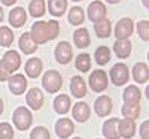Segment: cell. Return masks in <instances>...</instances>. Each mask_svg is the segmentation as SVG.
<instances>
[{
    "label": "cell",
    "instance_id": "1",
    "mask_svg": "<svg viewBox=\"0 0 149 139\" xmlns=\"http://www.w3.org/2000/svg\"><path fill=\"white\" fill-rule=\"evenodd\" d=\"M12 120H14L15 127L19 132H24L31 127L33 124V114L26 108V106H19L14 111V115H12Z\"/></svg>",
    "mask_w": 149,
    "mask_h": 139
},
{
    "label": "cell",
    "instance_id": "2",
    "mask_svg": "<svg viewBox=\"0 0 149 139\" xmlns=\"http://www.w3.org/2000/svg\"><path fill=\"white\" fill-rule=\"evenodd\" d=\"M42 85L43 88L48 91V93H57L61 90V87H63V78H61L60 72L57 70H48L43 78H42Z\"/></svg>",
    "mask_w": 149,
    "mask_h": 139
},
{
    "label": "cell",
    "instance_id": "3",
    "mask_svg": "<svg viewBox=\"0 0 149 139\" xmlns=\"http://www.w3.org/2000/svg\"><path fill=\"white\" fill-rule=\"evenodd\" d=\"M109 85V79H107V73L103 69H97L90 75V87L93 91L102 93L104 91Z\"/></svg>",
    "mask_w": 149,
    "mask_h": 139
},
{
    "label": "cell",
    "instance_id": "4",
    "mask_svg": "<svg viewBox=\"0 0 149 139\" xmlns=\"http://www.w3.org/2000/svg\"><path fill=\"white\" fill-rule=\"evenodd\" d=\"M128 67L122 63H116V65L110 69V81L113 82L116 87H121L128 82Z\"/></svg>",
    "mask_w": 149,
    "mask_h": 139
},
{
    "label": "cell",
    "instance_id": "5",
    "mask_svg": "<svg viewBox=\"0 0 149 139\" xmlns=\"http://www.w3.org/2000/svg\"><path fill=\"white\" fill-rule=\"evenodd\" d=\"M134 32V22L131 18H122L118 21L115 27V36L116 41H125L133 34Z\"/></svg>",
    "mask_w": 149,
    "mask_h": 139
},
{
    "label": "cell",
    "instance_id": "6",
    "mask_svg": "<svg viewBox=\"0 0 149 139\" xmlns=\"http://www.w3.org/2000/svg\"><path fill=\"white\" fill-rule=\"evenodd\" d=\"M31 39L34 41V44L42 45L46 44L48 39V29H46V21H36L31 26V32H30Z\"/></svg>",
    "mask_w": 149,
    "mask_h": 139
},
{
    "label": "cell",
    "instance_id": "7",
    "mask_svg": "<svg viewBox=\"0 0 149 139\" xmlns=\"http://www.w3.org/2000/svg\"><path fill=\"white\" fill-rule=\"evenodd\" d=\"M73 58V53H72V45L66 41L60 42L55 46V60L60 65H69Z\"/></svg>",
    "mask_w": 149,
    "mask_h": 139
},
{
    "label": "cell",
    "instance_id": "8",
    "mask_svg": "<svg viewBox=\"0 0 149 139\" xmlns=\"http://www.w3.org/2000/svg\"><path fill=\"white\" fill-rule=\"evenodd\" d=\"M8 82H9V90L15 96H21L24 91L27 90V79L21 73L10 75V78L8 79Z\"/></svg>",
    "mask_w": 149,
    "mask_h": 139
},
{
    "label": "cell",
    "instance_id": "9",
    "mask_svg": "<svg viewBox=\"0 0 149 139\" xmlns=\"http://www.w3.org/2000/svg\"><path fill=\"white\" fill-rule=\"evenodd\" d=\"M106 6L103 2H100V0H94V2L90 3L88 6V11H86V15H88V20H91L93 22L102 20V18H106Z\"/></svg>",
    "mask_w": 149,
    "mask_h": 139
},
{
    "label": "cell",
    "instance_id": "10",
    "mask_svg": "<svg viewBox=\"0 0 149 139\" xmlns=\"http://www.w3.org/2000/svg\"><path fill=\"white\" fill-rule=\"evenodd\" d=\"M74 132V124L70 118H60L55 123V133L60 139H67Z\"/></svg>",
    "mask_w": 149,
    "mask_h": 139
},
{
    "label": "cell",
    "instance_id": "11",
    "mask_svg": "<svg viewBox=\"0 0 149 139\" xmlns=\"http://www.w3.org/2000/svg\"><path fill=\"white\" fill-rule=\"evenodd\" d=\"M112 108H113V105H112V100L109 96H98L97 100L94 102V111L98 117H106L109 115V114L112 112Z\"/></svg>",
    "mask_w": 149,
    "mask_h": 139
},
{
    "label": "cell",
    "instance_id": "12",
    "mask_svg": "<svg viewBox=\"0 0 149 139\" xmlns=\"http://www.w3.org/2000/svg\"><path fill=\"white\" fill-rule=\"evenodd\" d=\"M43 93L39 90V88H31V90L27 93V97H26V102L27 105L33 109V111H39L42 106H43Z\"/></svg>",
    "mask_w": 149,
    "mask_h": 139
},
{
    "label": "cell",
    "instance_id": "13",
    "mask_svg": "<svg viewBox=\"0 0 149 139\" xmlns=\"http://www.w3.org/2000/svg\"><path fill=\"white\" fill-rule=\"evenodd\" d=\"M72 115L78 123H85V121H88L91 115V109L85 102H78L72 108Z\"/></svg>",
    "mask_w": 149,
    "mask_h": 139
},
{
    "label": "cell",
    "instance_id": "14",
    "mask_svg": "<svg viewBox=\"0 0 149 139\" xmlns=\"http://www.w3.org/2000/svg\"><path fill=\"white\" fill-rule=\"evenodd\" d=\"M2 61L5 63V66L8 67V70L12 72H17L21 66V55L15 51V49H9V51L3 55Z\"/></svg>",
    "mask_w": 149,
    "mask_h": 139
},
{
    "label": "cell",
    "instance_id": "15",
    "mask_svg": "<svg viewBox=\"0 0 149 139\" xmlns=\"http://www.w3.org/2000/svg\"><path fill=\"white\" fill-rule=\"evenodd\" d=\"M24 69H26V73H27L29 78H39V75H40L42 70H43V63H42L40 58L31 57V58L27 60Z\"/></svg>",
    "mask_w": 149,
    "mask_h": 139
},
{
    "label": "cell",
    "instance_id": "16",
    "mask_svg": "<svg viewBox=\"0 0 149 139\" xmlns=\"http://www.w3.org/2000/svg\"><path fill=\"white\" fill-rule=\"evenodd\" d=\"M118 126H119V118H116V117L109 118L107 121H104V124H103V136L106 139H119Z\"/></svg>",
    "mask_w": 149,
    "mask_h": 139
},
{
    "label": "cell",
    "instance_id": "17",
    "mask_svg": "<svg viewBox=\"0 0 149 139\" xmlns=\"http://www.w3.org/2000/svg\"><path fill=\"white\" fill-rule=\"evenodd\" d=\"M26 21H27V12H26L24 8H15V9L10 11V14H9V24L12 27L19 29V27H22L24 24H26Z\"/></svg>",
    "mask_w": 149,
    "mask_h": 139
},
{
    "label": "cell",
    "instance_id": "18",
    "mask_svg": "<svg viewBox=\"0 0 149 139\" xmlns=\"http://www.w3.org/2000/svg\"><path fill=\"white\" fill-rule=\"evenodd\" d=\"M118 130H119V138L131 139V138H134V133H136V123L133 120H128V118L119 120Z\"/></svg>",
    "mask_w": 149,
    "mask_h": 139
},
{
    "label": "cell",
    "instance_id": "19",
    "mask_svg": "<svg viewBox=\"0 0 149 139\" xmlns=\"http://www.w3.org/2000/svg\"><path fill=\"white\" fill-rule=\"evenodd\" d=\"M70 91L74 97L82 99L86 94V84L82 77H73L70 81Z\"/></svg>",
    "mask_w": 149,
    "mask_h": 139
},
{
    "label": "cell",
    "instance_id": "20",
    "mask_svg": "<svg viewBox=\"0 0 149 139\" xmlns=\"http://www.w3.org/2000/svg\"><path fill=\"white\" fill-rule=\"evenodd\" d=\"M133 78L139 84H146L149 79V66L146 63H137L133 67Z\"/></svg>",
    "mask_w": 149,
    "mask_h": 139
},
{
    "label": "cell",
    "instance_id": "21",
    "mask_svg": "<svg viewBox=\"0 0 149 139\" xmlns=\"http://www.w3.org/2000/svg\"><path fill=\"white\" fill-rule=\"evenodd\" d=\"M72 108V102H70V97L67 94H58L54 100V109L57 114H61V115H64L67 114Z\"/></svg>",
    "mask_w": 149,
    "mask_h": 139
},
{
    "label": "cell",
    "instance_id": "22",
    "mask_svg": "<svg viewBox=\"0 0 149 139\" xmlns=\"http://www.w3.org/2000/svg\"><path fill=\"white\" fill-rule=\"evenodd\" d=\"M140 97H142V93L136 85H128L122 94L124 103H131V105H139Z\"/></svg>",
    "mask_w": 149,
    "mask_h": 139
},
{
    "label": "cell",
    "instance_id": "23",
    "mask_svg": "<svg viewBox=\"0 0 149 139\" xmlns=\"http://www.w3.org/2000/svg\"><path fill=\"white\" fill-rule=\"evenodd\" d=\"M48 11L52 17H61L67 11V0H48Z\"/></svg>",
    "mask_w": 149,
    "mask_h": 139
},
{
    "label": "cell",
    "instance_id": "24",
    "mask_svg": "<svg viewBox=\"0 0 149 139\" xmlns=\"http://www.w3.org/2000/svg\"><path fill=\"white\" fill-rule=\"evenodd\" d=\"M94 30H95V34L102 39H106V37L110 36V32H112V24L107 18H102L94 22Z\"/></svg>",
    "mask_w": 149,
    "mask_h": 139
},
{
    "label": "cell",
    "instance_id": "25",
    "mask_svg": "<svg viewBox=\"0 0 149 139\" xmlns=\"http://www.w3.org/2000/svg\"><path fill=\"white\" fill-rule=\"evenodd\" d=\"M113 53L119 58H128L131 54V42L128 39L125 41H116L113 44Z\"/></svg>",
    "mask_w": 149,
    "mask_h": 139
},
{
    "label": "cell",
    "instance_id": "26",
    "mask_svg": "<svg viewBox=\"0 0 149 139\" xmlns=\"http://www.w3.org/2000/svg\"><path fill=\"white\" fill-rule=\"evenodd\" d=\"M19 48L24 54H33L36 49H37V45L34 44V41L31 39L30 33H22L21 37H19Z\"/></svg>",
    "mask_w": 149,
    "mask_h": 139
},
{
    "label": "cell",
    "instance_id": "27",
    "mask_svg": "<svg viewBox=\"0 0 149 139\" xmlns=\"http://www.w3.org/2000/svg\"><path fill=\"white\" fill-rule=\"evenodd\" d=\"M73 41H74V45L78 48H86L90 44H91V37H90V33L86 29H79L74 32L73 34Z\"/></svg>",
    "mask_w": 149,
    "mask_h": 139
},
{
    "label": "cell",
    "instance_id": "28",
    "mask_svg": "<svg viewBox=\"0 0 149 139\" xmlns=\"http://www.w3.org/2000/svg\"><path fill=\"white\" fill-rule=\"evenodd\" d=\"M29 12L33 18H40L46 12V5L45 0H31L29 5Z\"/></svg>",
    "mask_w": 149,
    "mask_h": 139
},
{
    "label": "cell",
    "instance_id": "29",
    "mask_svg": "<svg viewBox=\"0 0 149 139\" xmlns=\"http://www.w3.org/2000/svg\"><path fill=\"white\" fill-rule=\"evenodd\" d=\"M122 115L124 118H128V120H133L136 121L140 115V105H131V103H124L122 108Z\"/></svg>",
    "mask_w": 149,
    "mask_h": 139
},
{
    "label": "cell",
    "instance_id": "30",
    "mask_svg": "<svg viewBox=\"0 0 149 139\" xmlns=\"http://www.w3.org/2000/svg\"><path fill=\"white\" fill-rule=\"evenodd\" d=\"M69 21L70 24H73V26H81V24L85 21V12L82 8L79 6H74L70 9L69 12Z\"/></svg>",
    "mask_w": 149,
    "mask_h": 139
},
{
    "label": "cell",
    "instance_id": "31",
    "mask_svg": "<svg viewBox=\"0 0 149 139\" xmlns=\"http://www.w3.org/2000/svg\"><path fill=\"white\" fill-rule=\"evenodd\" d=\"M109 60H110V49L107 46H104V45L98 46L95 49V61L100 66H104V65L109 63Z\"/></svg>",
    "mask_w": 149,
    "mask_h": 139
},
{
    "label": "cell",
    "instance_id": "32",
    "mask_svg": "<svg viewBox=\"0 0 149 139\" xmlns=\"http://www.w3.org/2000/svg\"><path fill=\"white\" fill-rule=\"evenodd\" d=\"M14 42V32L9 27H0V45L2 46H10Z\"/></svg>",
    "mask_w": 149,
    "mask_h": 139
},
{
    "label": "cell",
    "instance_id": "33",
    "mask_svg": "<svg viewBox=\"0 0 149 139\" xmlns=\"http://www.w3.org/2000/svg\"><path fill=\"white\" fill-rule=\"evenodd\" d=\"M74 63H76V69L81 72H88L91 69V58L88 54H79Z\"/></svg>",
    "mask_w": 149,
    "mask_h": 139
},
{
    "label": "cell",
    "instance_id": "34",
    "mask_svg": "<svg viewBox=\"0 0 149 139\" xmlns=\"http://www.w3.org/2000/svg\"><path fill=\"white\" fill-rule=\"evenodd\" d=\"M30 139H51V133L43 126H37L30 133Z\"/></svg>",
    "mask_w": 149,
    "mask_h": 139
},
{
    "label": "cell",
    "instance_id": "35",
    "mask_svg": "<svg viewBox=\"0 0 149 139\" xmlns=\"http://www.w3.org/2000/svg\"><path fill=\"white\" fill-rule=\"evenodd\" d=\"M46 29H48V39L52 41L60 34V24L55 20L51 21H46Z\"/></svg>",
    "mask_w": 149,
    "mask_h": 139
},
{
    "label": "cell",
    "instance_id": "36",
    "mask_svg": "<svg viewBox=\"0 0 149 139\" xmlns=\"http://www.w3.org/2000/svg\"><path fill=\"white\" fill-rule=\"evenodd\" d=\"M136 27H137V33H139V36L142 37L145 42H148V41H149V21H148V20L139 21Z\"/></svg>",
    "mask_w": 149,
    "mask_h": 139
},
{
    "label": "cell",
    "instance_id": "37",
    "mask_svg": "<svg viewBox=\"0 0 149 139\" xmlns=\"http://www.w3.org/2000/svg\"><path fill=\"white\" fill-rule=\"evenodd\" d=\"M0 139H14V127L9 123H0Z\"/></svg>",
    "mask_w": 149,
    "mask_h": 139
},
{
    "label": "cell",
    "instance_id": "38",
    "mask_svg": "<svg viewBox=\"0 0 149 139\" xmlns=\"http://www.w3.org/2000/svg\"><path fill=\"white\" fill-rule=\"evenodd\" d=\"M10 75H12V73L8 70V67L5 66V63L0 60V81H2V82L8 81V79L10 78Z\"/></svg>",
    "mask_w": 149,
    "mask_h": 139
},
{
    "label": "cell",
    "instance_id": "39",
    "mask_svg": "<svg viewBox=\"0 0 149 139\" xmlns=\"http://www.w3.org/2000/svg\"><path fill=\"white\" fill-rule=\"evenodd\" d=\"M140 136L142 139H149V120H145L140 126Z\"/></svg>",
    "mask_w": 149,
    "mask_h": 139
},
{
    "label": "cell",
    "instance_id": "40",
    "mask_svg": "<svg viewBox=\"0 0 149 139\" xmlns=\"http://www.w3.org/2000/svg\"><path fill=\"white\" fill-rule=\"evenodd\" d=\"M15 2H17V0H2V3L5 6H12V5H15Z\"/></svg>",
    "mask_w": 149,
    "mask_h": 139
},
{
    "label": "cell",
    "instance_id": "41",
    "mask_svg": "<svg viewBox=\"0 0 149 139\" xmlns=\"http://www.w3.org/2000/svg\"><path fill=\"white\" fill-rule=\"evenodd\" d=\"M3 109H5V105H3V100L0 99V115H2V112H3Z\"/></svg>",
    "mask_w": 149,
    "mask_h": 139
},
{
    "label": "cell",
    "instance_id": "42",
    "mask_svg": "<svg viewBox=\"0 0 149 139\" xmlns=\"http://www.w3.org/2000/svg\"><path fill=\"white\" fill-rule=\"evenodd\" d=\"M107 3H110V5H116V3H119L121 0H106Z\"/></svg>",
    "mask_w": 149,
    "mask_h": 139
},
{
    "label": "cell",
    "instance_id": "43",
    "mask_svg": "<svg viewBox=\"0 0 149 139\" xmlns=\"http://www.w3.org/2000/svg\"><path fill=\"white\" fill-rule=\"evenodd\" d=\"M3 15H5V14H3V8L0 6V21H3Z\"/></svg>",
    "mask_w": 149,
    "mask_h": 139
},
{
    "label": "cell",
    "instance_id": "44",
    "mask_svg": "<svg viewBox=\"0 0 149 139\" xmlns=\"http://www.w3.org/2000/svg\"><path fill=\"white\" fill-rule=\"evenodd\" d=\"M142 2H143V6L148 9V8H149V2H148V0H142Z\"/></svg>",
    "mask_w": 149,
    "mask_h": 139
},
{
    "label": "cell",
    "instance_id": "45",
    "mask_svg": "<svg viewBox=\"0 0 149 139\" xmlns=\"http://www.w3.org/2000/svg\"><path fill=\"white\" fill-rule=\"evenodd\" d=\"M73 2H81V0H73Z\"/></svg>",
    "mask_w": 149,
    "mask_h": 139
},
{
    "label": "cell",
    "instance_id": "46",
    "mask_svg": "<svg viewBox=\"0 0 149 139\" xmlns=\"http://www.w3.org/2000/svg\"><path fill=\"white\" fill-rule=\"evenodd\" d=\"M73 139H82V138H73Z\"/></svg>",
    "mask_w": 149,
    "mask_h": 139
}]
</instances>
